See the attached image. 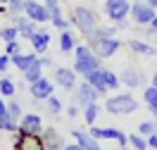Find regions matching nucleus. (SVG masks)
<instances>
[{
	"label": "nucleus",
	"instance_id": "obj_1",
	"mask_svg": "<svg viewBox=\"0 0 157 150\" xmlns=\"http://www.w3.org/2000/svg\"><path fill=\"white\" fill-rule=\"evenodd\" d=\"M74 55H76L74 71L81 74V76H86V74H90L93 69H100V67H102V60H100L88 45H76V48H74Z\"/></svg>",
	"mask_w": 157,
	"mask_h": 150
},
{
	"label": "nucleus",
	"instance_id": "obj_2",
	"mask_svg": "<svg viewBox=\"0 0 157 150\" xmlns=\"http://www.w3.org/2000/svg\"><path fill=\"white\" fill-rule=\"evenodd\" d=\"M86 45L98 55L100 60H105V57H112V55L121 48V40H119L117 36H100V33H90Z\"/></svg>",
	"mask_w": 157,
	"mask_h": 150
},
{
	"label": "nucleus",
	"instance_id": "obj_3",
	"mask_svg": "<svg viewBox=\"0 0 157 150\" xmlns=\"http://www.w3.org/2000/svg\"><path fill=\"white\" fill-rule=\"evenodd\" d=\"M69 21H71V26H76L83 36H90V33H95V29L100 26L98 21V14L93 10H88V7H74L71 10V17H69Z\"/></svg>",
	"mask_w": 157,
	"mask_h": 150
},
{
	"label": "nucleus",
	"instance_id": "obj_4",
	"mask_svg": "<svg viewBox=\"0 0 157 150\" xmlns=\"http://www.w3.org/2000/svg\"><path fill=\"white\" fill-rule=\"evenodd\" d=\"M105 110H107L109 114H128V112H136L138 110V102H136L133 95H128V93H119V95L107 98Z\"/></svg>",
	"mask_w": 157,
	"mask_h": 150
},
{
	"label": "nucleus",
	"instance_id": "obj_5",
	"mask_svg": "<svg viewBox=\"0 0 157 150\" xmlns=\"http://www.w3.org/2000/svg\"><path fill=\"white\" fill-rule=\"evenodd\" d=\"M155 7H150L145 0H138V2H133L131 5V12H128V17H131V21L133 24H140V26H145V24H150L152 21V17H155Z\"/></svg>",
	"mask_w": 157,
	"mask_h": 150
},
{
	"label": "nucleus",
	"instance_id": "obj_6",
	"mask_svg": "<svg viewBox=\"0 0 157 150\" xmlns=\"http://www.w3.org/2000/svg\"><path fill=\"white\" fill-rule=\"evenodd\" d=\"M14 150H48V148H45L40 133H21V131H17Z\"/></svg>",
	"mask_w": 157,
	"mask_h": 150
},
{
	"label": "nucleus",
	"instance_id": "obj_7",
	"mask_svg": "<svg viewBox=\"0 0 157 150\" xmlns=\"http://www.w3.org/2000/svg\"><path fill=\"white\" fill-rule=\"evenodd\" d=\"M105 12L114 24L126 21L128 12H131V2L128 0H105Z\"/></svg>",
	"mask_w": 157,
	"mask_h": 150
},
{
	"label": "nucleus",
	"instance_id": "obj_8",
	"mask_svg": "<svg viewBox=\"0 0 157 150\" xmlns=\"http://www.w3.org/2000/svg\"><path fill=\"white\" fill-rule=\"evenodd\" d=\"M24 14H26L31 21H36V24L50 21V12H48V7H45V2H38V0H26V2H24Z\"/></svg>",
	"mask_w": 157,
	"mask_h": 150
},
{
	"label": "nucleus",
	"instance_id": "obj_9",
	"mask_svg": "<svg viewBox=\"0 0 157 150\" xmlns=\"http://www.w3.org/2000/svg\"><path fill=\"white\" fill-rule=\"evenodd\" d=\"M98 98H100V93L90 86L88 81H83V83H78V86H76L74 105H78V107H88L90 102H98Z\"/></svg>",
	"mask_w": 157,
	"mask_h": 150
},
{
	"label": "nucleus",
	"instance_id": "obj_10",
	"mask_svg": "<svg viewBox=\"0 0 157 150\" xmlns=\"http://www.w3.org/2000/svg\"><path fill=\"white\" fill-rule=\"evenodd\" d=\"M52 81H48L45 76H40L38 81H33V83H29V93L33 100H48L50 95H52Z\"/></svg>",
	"mask_w": 157,
	"mask_h": 150
},
{
	"label": "nucleus",
	"instance_id": "obj_11",
	"mask_svg": "<svg viewBox=\"0 0 157 150\" xmlns=\"http://www.w3.org/2000/svg\"><path fill=\"white\" fill-rule=\"evenodd\" d=\"M55 79H57V86H62L64 90H71L76 86V71L69 67H55Z\"/></svg>",
	"mask_w": 157,
	"mask_h": 150
},
{
	"label": "nucleus",
	"instance_id": "obj_12",
	"mask_svg": "<svg viewBox=\"0 0 157 150\" xmlns=\"http://www.w3.org/2000/svg\"><path fill=\"white\" fill-rule=\"evenodd\" d=\"M19 131L21 133H40V131H43V119H40L36 112L24 114L21 121H19Z\"/></svg>",
	"mask_w": 157,
	"mask_h": 150
},
{
	"label": "nucleus",
	"instance_id": "obj_13",
	"mask_svg": "<svg viewBox=\"0 0 157 150\" xmlns=\"http://www.w3.org/2000/svg\"><path fill=\"white\" fill-rule=\"evenodd\" d=\"M29 40H31L33 52H36V55H43V52L48 50V45H50V33L45 29H36V33H33Z\"/></svg>",
	"mask_w": 157,
	"mask_h": 150
},
{
	"label": "nucleus",
	"instance_id": "obj_14",
	"mask_svg": "<svg viewBox=\"0 0 157 150\" xmlns=\"http://www.w3.org/2000/svg\"><path fill=\"white\" fill-rule=\"evenodd\" d=\"M14 26H17V31H19L21 38H31V36L36 33V29H38V24L31 21L26 14H24V17H21V14H19V17H14Z\"/></svg>",
	"mask_w": 157,
	"mask_h": 150
},
{
	"label": "nucleus",
	"instance_id": "obj_15",
	"mask_svg": "<svg viewBox=\"0 0 157 150\" xmlns=\"http://www.w3.org/2000/svg\"><path fill=\"white\" fill-rule=\"evenodd\" d=\"M71 136H74V140H76V143H78L83 150H100L98 138H93L88 131H78V129H74V131H71Z\"/></svg>",
	"mask_w": 157,
	"mask_h": 150
},
{
	"label": "nucleus",
	"instance_id": "obj_16",
	"mask_svg": "<svg viewBox=\"0 0 157 150\" xmlns=\"http://www.w3.org/2000/svg\"><path fill=\"white\" fill-rule=\"evenodd\" d=\"M40 136H43V143H45V148H48V150H62V148H64V140H62V136H59L55 129L40 131Z\"/></svg>",
	"mask_w": 157,
	"mask_h": 150
},
{
	"label": "nucleus",
	"instance_id": "obj_17",
	"mask_svg": "<svg viewBox=\"0 0 157 150\" xmlns=\"http://www.w3.org/2000/svg\"><path fill=\"white\" fill-rule=\"evenodd\" d=\"M21 74H24V81H26V83L38 81L40 76H43V62H40V57H36V60L31 62V64H29L24 71H21Z\"/></svg>",
	"mask_w": 157,
	"mask_h": 150
},
{
	"label": "nucleus",
	"instance_id": "obj_18",
	"mask_svg": "<svg viewBox=\"0 0 157 150\" xmlns=\"http://www.w3.org/2000/svg\"><path fill=\"white\" fill-rule=\"evenodd\" d=\"M119 81H121L124 86H128V88H136V86H140V83H143V74H140L138 69H131V67H128V69L121 71Z\"/></svg>",
	"mask_w": 157,
	"mask_h": 150
},
{
	"label": "nucleus",
	"instance_id": "obj_19",
	"mask_svg": "<svg viewBox=\"0 0 157 150\" xmlns=\"http://www.w3.org/2000/svg\"><path fill=\"white\" fill-rule=\"evenodd\" d=\"M86 81H88L90 86L98 90L100 95H102V93H107V86H105V74H102V67H100V69H93L90 74H86Z\"/></svg>",
	"mask_w": 157,
	"mask_h": 150
},
{
	"label": "nucleus",
	"instance_id": "obj_20",
	"mask_svg": "<svg viewBox=\"0 0 157 150\" xmlns=\"http://www.w3.org/2000/svg\"><path fill=\"white\" fill-rule=\"evenodd\" d=\"M36 57H38L36 52H29V55H24V52H17V55H10V62H12V64H14V67H17L19 71H24V69H26V67L31 64V62L36 60Z\"/></svg>",
	"mask_w": 157,
	"mask_h": 150
},
{
	"label": "nucleus",
	"instance_id": "obj_21",
	"mask_svg": "<svg viewBox=\"0 0 157 150\" xmlns=\"http://www.w3.org/2000/svg\"><path fill=\"white\" fill-rule=\"evenodd\" d=\"M74 48H76V38L69 29H64L59 33V50L62 52H74Z\"/></svg>",
	"mask_w": 157,
	"mask_h": 150
},
{
	"label": "nucleus",
	"instance_id": "obj_22",
	"mask_svg": "<svg viewBox=\"0 0 157 150\" xmlns=\"http://www.w3.org/2000/svg\"><path fill=\"white\" fill-rule=\"evenodd\" d=\"M126 45L133 50V52H138V55H155V52H157L155 45H150V43H145V40H138V38L128 40Z\"/></svg>",
	"mask_w": 157,
	"mask_h": 150
},
{
	"label": "nucleus",
	"instance_id": "obj_23",
	"mask_svg": "<svg viewBox=\"0 0 157 150\" xmlns=\"http://www.w3.org/2000/svg\"><path fill=\"white\" fill-rule=\"evenodd\" d=\"M143 100H145V105L150 107V112L157 117V86H147L145 93H143Z\"/></svg>",
	"mask_w": 157,
	"mask_h": 150
},
{
	"label": "nucleus",
	"instance_id": "obj_24",
	"mask_svg": "<svg viewBox=\"0 0 157 150\" xmlns=\"http://www.w3.org/2000/svg\"><path fill=\"white\" fill-rule=\"evenodd\" d=\"M0 131H10V133H17L19 131V121L10 117V114H2L0 117Z\"/></svg>",
	"mask_w": 157,
	"mask_h": 150
},
{
	"label": "nucleus",
	"instance_id": "obj_25",
	"mask_svg": "<svg viewBox=\"0 0 157 150\" xmlns=\"http://www.w3.org/2000/svg\"><path fill=\"white\" fill-rule=\"evenodd\" d=\"M83 112H86V117H83V119H86V124H88V126H93V124L98 121V117H100V105H98V102H90L88 107H83Z\"/></svg>",
	"mask_w": 157,
	"mask_h": 150
},
{
	"label": "nucleus",
	"instance_id": "obj_26",
	"mask_svg": "<svg viewBox=\"0 0 157 150\" xmlns=\"http://www.w3.org/2000/svg\"><path fill=\"white\" fill-rule=\"evenodd\" d=\"M17 93V86H14V81L10 76H2L0 79V95H5V98H12Z\"/></svg>",
	"mask_w": 157,
	"mask_h": 150
},
{
	"label": "nucleus",
	"instance_id": "obj_27",
	"mask_svg": "<svg viewBox=\"0 0 157 150\" xmlns=\"http://www.w3.org/2000/svg\"><path fill=\"white\" fill-rule=\"evenodd\" d=\"M102 74H105V86H107V90H114V88H119V76L114 74V71H109V69H102Z\"/></svg>",
	"mask_w": 157,
	"mask_h": 150
},
{
	"label": "nucleus",
	"instance_id": "obj_28",
	"mask_svg": "<svg viewBox=\"0 0 157 150\" xmlns=\"http://www.w3.org/2000/svg\"><path fill=\"white\" fill-rule=\"evenodd\" d=\"M0 38L5 40V43H7V40H17V38H19L17 26H14V24H12V26H2V29H0Z\"/></svg>",
	"mask_w": 157,
	"mask_h": 150
},
{
	"label": "nucleus",
	"instance_id": "obj_29",
	"mask_svg": "<svg viewBox=\"0 0 157 150\" xmlns=\"http://www.w3.org/2000/svg\"><path fill=\"white\" fill-rule=\"evenodd\" d=\"M138 131H140V136H152V133H157V121H152V119L140 121Z\"/></svg>",
	"mask_w": 157,
	"mask_h": 150
},
{
	"label": "nucleus",
	"instance_id": "obj_30",
	"mask_svg": "<svg viewBox=\"0 0 157 150\" xmlns=\"http://www.w3.org/2000/svg\"><path fill=\"white\" fill-rule=\"evenodd\" d=\"M128 145L133 150H147V140L143 138V136H136V133H131L128 136Z\"/></svg>",
	"mask_w": 157,
	"mask_h": 150
},
{
	"label": "nucleus",
	"instance_id": "obj_31",
	"mask_svg": "<svg viewBox=\"0 0 157 150\" xmlns=\"http://www.w3.org/2000/svg\"><path fill=\"white\" fill-rule=\"evenodd\" d=\"M24 2H26V0H10V2H7V10H10L12 17H19L21 12H24Z\"/></svg>",
	"mask_w": 157,
	"mask_h": 150
},
{
	"label": "nucleus",
	"instance_id": "obj_32",
	"mask_svg": "<svg viewBox=\"0 0 157 150\" xmlns=\"http://www.w3.org/2000/svg\"><path fill=\"white\" fill-rule=\"evenodd\" d=\"M45 102H48V112H50V114H59V112H62V100H59V98L50 95Z\"/></svg>",
	"mask_w": 157,
	"mask_h": 150
},
{
	"label": "nucleus",
	"instance_id": "obj_33",
	"mask_svg": "<svg viewBox=\"0 0 157 150\" xmlns=\"http://www.w3.org/2000/svg\"><path fill=\"white\" fill-rule=\"evenodd\" d=\"M7 114H10V117H14V119H19V117H21V105H19V100H10V102H7Z\"/></svg>",
	"mask_w": 157,
	"mask_h": 150
},
{
	"label": "nucleus",
	"instance_id": "obj_34",
	"mask_svg": "<svg viewBox=\"0 0 157 150\" xmlns=\"http://www.w3.org/2000/svg\"><path fill=\"white\" fill-rule=\"evenodd\" d=\"M50 24H52L55 29L64 31V29H69V24H71V21H67V19H64V17H52V19H50Z\"/></svg>",
	"mask_w": 157,
	"mask_h": 150
},
{
	"label": "nucleus",
	"instance_id": "obj_35",
	"mask_svg": "<svg viewBox=\"0 0 157 150\" xmlns=\"http://www.w3.org/2000/svg\"><path fill=\"white\" fill-rule=\"evenodd\" d=\"M5 45H7V55H17V52H21V43H19V40H7Z\"/></svg>",
	"mask_w": 157,
	"mask_h": 150
},
{
	"label": "nucleus",
	"instance_id": "obj_36",
	"mask_svg": "<svg viewBox=\"0 0 157 150\" xmlns=\"http://www.w3.org/2000/svg\"><path fill=\"white\" fill-rule=\"evenodd\" d=\"M10 64H12V62H10V55H7V52H5V55H0V74H5Z\"/></svg>",
	"mask_w": 157,
	"mask_h": 150
},
{
	"label": "nucleus",
	"instance_id": "obj_37",
	"mask_svg": "<svg viewBox=\"0 0 157 150\" xmlns=\"http://www.w3.org/2000/svg\"><path fill=\"white\" fill-rule=\"evenodd\" d=\"M147 148H157V133H152V136H147Z\"/></svg>",
	"mask_w": 157,
	"mask_h": 150
},
{
	"label": "nucleus",
	"instance_id": "obj_38",
	"mask_svg": "<svg viewBox=\"0 0 157 150\" xmlns=\"http://www.w3.org/2000/svg\"><path fill=\"white\" fill-rule=\"evenodd\" d=\"M2 114H7V102L0 98V117H2Z\"/></svg>",
	"mask_w": 157,
	"mask_h": 150
},
{
	"label": "nucleus",
	"instance_id": "obj_39",
	"mask_svg": "<svg viewBox=\"0 0 157 150\" xmlns=\"http://www.w3.org/2000/svg\"><path fill=\"white\" fill-rule=\"evenodd\" d=\"M62 150H83V148H81V145H78L76 140H74L71 145H64V148H62Z\"/></svg>",
	"mask_w": 157,
	"mask_h": 150
},
{
	"label": "nucleus",
	"instance_id": "obj_40",
	"mask_svg": "<svg viewBox=\"0 0 157 150\" xmlns=\"http://www.w3.org/2000/svg\"><path fill=\"white\" fill-rule=\"evenodd\" d=\"M150 31L157 33V12H155V17H152V21H150Z\"/></svg>",
	"mask_w": 157,
	"mask_h": 150
},
{
	"label": "nucleus",
	"instance_id": "obj_41",
	"mask_svg": "<svg viewBox=\"0 0 157 150\" xmlns=\"http://www.w3.org/2000/svg\"><path fill=\"white\" fill-rule=\"evenodd\" d=\"M76 112H78V105H71V107L67 110V114L69 117H76Z\"/></svg>",
	"mask_w": 157,
	"mask_h": 150
},
{
	"label": "nucleus",
	"instance_id": "obj_42",
	"mask_svg": "<svg viewBox=\"0 0 157 150\" xmlns=\"http://www.w3.org/2000/svg\"><path fill=\"white\" fill-rule=\"evenodd\" d=\"M40 62H43V67H52V60H48V57H40Z\"/></svg>",
	"mask_w": 157,
	"mask_h": 150
},
{
	"label": "nucleus",
	"instance_id": "obj_43",
	"mask_svg": "<svg viewBox=\"0 0 157 150\" xmlns=\"http://www.w3.org/2000/svg\"><path fill=\"white\" fill-rule=\"evenodd\" d=\"M145 2L150 5V7H155V10H157V0H145Z\"/></svg>",
	"mask_w": 157,
	"mask_h": 150
},
{
	"label": "nucleus",
	"instance_id": "obj_44",
	"mask_svg": "<svg viewBox=\"0 0 157 150\" xmlns=\"http://www.w3.org/2000/svg\"><path fill=\"white\" fill-rule=\"evenodd\" d=\"M152 86H157V71H155V76H152Z\"/></svg>",
	"mask_w": 157,
	"mask_h": 150
},
{
	"label": "nucleus",
	"instance_id": "obj_45",
	"mask_svg": "<svg viewBox=\"0 0 157 150\" xmlns=\"http://www.w3.org/2000/svg\"><path fill=\"white\" fill-rule=\"evenodd\" d=\"M2 12H5V5H2V2H0V14H2Z\"/></svg>",
	"mask_w": 157,
	"mask_h": 150
},
{
	"label": "nucleus",
	"instance_id": "obj_46",
	"mask_svg": "<svg viewBox=\"0 0 157 150\" xmlns=\"http://www.w3.org/2000/svg\"><path fill=\"white\" fill-rule=\"evenodd\" d=\"M0 2H2V5H7V2H10V0H0Z\"/></svg>",
	"mask_w": 157,
	"mask_h": 150
},
{
	"label": "nucleus",
	"instance_id": "obj_47",
	"mask_svg": "<svg viewBox=\"0 0 157 150\" xmlns=\"http://www.w3.org/2000/svg\"><path fill=\"white\" fill-rule=\"evenodd\" d=\"M155 150H157V148H155Z\"/></svg>",
	"mask_w": 157,
	"mask_h": 150
}]
</instances>
